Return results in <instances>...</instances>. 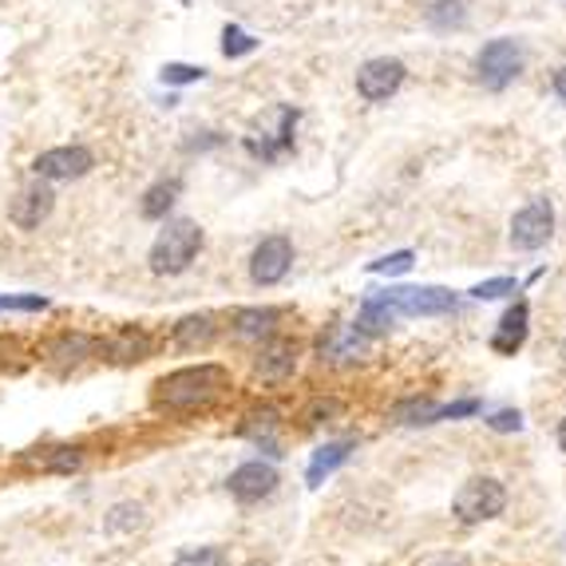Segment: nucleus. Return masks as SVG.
Wrapping results in <instances>:
<instances>
[{
  "label": "nucleus",
  "mask_w": 566,
  "mask_h": 566,
  "mask_svg": "<svg viewBox=\"0 0 566 566\" xmlns=\"http://www.w3.org/2000/svg\"><path fill=\"white\" fill-rule=\"evenodd\" d=\"M179 199H182V179L179 175H163V179H155L147 190H143L140 214L147 222H163V219H170V210L179 207Z\"/></svg>",
  "instance_id": "21"
},
{
  "label": "nucleus",
  "mask_w": 566,
  "mask_h": 566,
  "mask_svg": "<svg viewBox=\"0 0 566 566\" xmlns=\"http://www.w3.org/2000/svg\"><path fill=\"white\" fill-rule=\"evenodd\" d=\"M563 360H566V341H563Z\"/></svg>",
  "instance_id": "37"
},
{
  "label": "nucleus",
  "mask_w": 566,
  "mask_h": 566,
  "mask_svg": "<svg viewBox=\"0 0 566 566\" xmlns=\"http://www.w3.org/2000/svg\"><path fill=\"white\" fill-rule=\"evenodd\" d=\"M202 246H207V230L195 219H163V230L147 249V269L155 278H179L199 262Z\"/></svg>",
  "instance_id": "2"
},
{
  "label": "nucleus",
  "mask_w": 566,
  "mask_h": 566,
  "mask_svg": "<svg viewBox=\"0 0 566 566\" xmlns=\"http://www.w3.org/2000/svg\"><path fill=\"white\" fill-rule=\"evenodd\" d=\"M503 507H507V487L491 476L467 479L456 491V499H452V511H456L459 523H487V519L503 515Z\"/></svg>",
  "instance_id": "5"
},
{
  "label": "nucleus",
  "mask_w": 566,
  "mask_h": 566,
  "mask_svg": "<svg viewBox=\"0 0 566 566\" xmlns=\"http://www.w3.org/2000/svg\"><path fill=\"white\" fill-rule=\"evenodd\" d=\"M258 36H254V32H246L242 29V24H222V56H226V60H242V56H254V52H258Z\"/></svg>",
  "instance_id": "27"
},
{
  "label": "nucleus",
  "mask_w": 566,
  "mask_h": 566,
  "mask_svg": "<svg viewBox=\"0 0 566 566\" xmlns=\"http://www.w3.org/2000/svg\"><path fill=\"white\" fill-rule=\"evenodd\" d=\"M424 16H428V29L456 32V29H464L467 16H471V0H432Z\"/></svg>",
  "instance_id": "24"
},
{
  "label": "nucleus",
  "mask_w": 566,
  "mask_h": 566,
  "mask_svg": "<svg viewBox=\"0 0 566 566\" xmlns=\"http://www.w3.org/2000/svg\"><path fill=\"white\" fill-rule=\"evenodd\" d=\"M281 321H286V313L274 306H242L234 309V318H230V333L238 341H269L281 333Z\"/></svg>",
  "instance_id": "16"
},
{
  "label": "nucleus",
  "mask_w": 566,
  "mask_h": 566,
  "mask_svg": "<svg viewBox=\"0 0 566 566\" xmlns=\"http://www.w3.org/2000/svg\"><path fill=\"white\" fill-rule=\"evenodd\" d=\"M555 96H558V100L566 103V64H563V68L555 71Z\"/></svg>",
  "instance_id": "34"
},
{
  "label": "nucleus",
  "mask_w": 566,
  "mask_h": 566,
  "mask_svg": "<svg viewBox=\"0 0 566 566\" xmlns=\"http://www.w3.org/2000/svg\"><path fill=\"white\" fill-rule=\"evenodd\" d=\"M412 266H417V254H412V249H397V254H388V258L368 262V274H377V278H397V274H408Z\"/></svg>",
  "instance_id": "28"
},
{
  "label": "nucleus",
  "mask_w": 566,
  "mask_h": 566,
  "mask_svg": "<svg viewBox=\"0 0 566 566\" xmlns=\"http://www.w3.org/2000/svg\"><path fill=\"white\" fill-rule=\"evenodd\" d=\"M289 269H293V242L286 234H266L249 254V281L262 289L286 281Z\"/></svg>",
  "instance_id": "8"
},
{
  "label": "nucleus",
  "mask_w": 566,
  "mask_h": 566,
  "mask_svg": "<svg viewBox=\"0 0 566 566\" xmlns=\"http://www.w3.org/2000/svg\"><path fill=\"white\" fill-rule=\"evenodd\" d=\"M551 238H555V207L546 199L526 202L515 219H511V249H519V254L543 249Z\"/></svg>",
  "instance_id": "9"
},
{
  "label": "nucleus",
  "mask_w": 566,
  "mask_h": 566,
  "mask_svg": "<svg viewBox=\"0 0 566 566\" xmlns=\"http://www.w3.org/2000/svg\"><path fill=\"white\" fill-rule=\"evenodd\" d=\"M52 301L44 293H0V313H44Z\"/></svg>",
  "instance_id": "30"
},
{
  "label": "nucleus",
  "mask_w": 566,
  "mask_h": 566,
  "mask_svg": "<svg viewBox=\"0 0 566 566\" xmlns=\"http://www.w3.org/2000/svg\"><path fill=\"white\" fill-rule=\"evenodd\" d=\"M397 309L388 306L385 298H380L377 289H368L365 293V301H360V313H357V321H353V325L360 329V333H365V337H385L388 329L397 325Z\"/></svg>",
  "instance_id": "23"
},
{
  "label": "nucleus",
  "mask_w": 566,
  "mask_h": 566,
  "mask_svg": "<svg viewBox=\"0 0 566 566\" xmlns=\"http://www.w3.org/2000/svg\"><path fill=\"white\" fill-rule=\"evenodd\" d=\"M219 318L214 313H187L170 325V345L179 353H199V348H210L219 341Z\"/></svg>",
  "instance_id": "17"
},
{
  "label": "nucleus",
  "mask_w": 566,
  "mask_h": 566,
  "mask_svg": "<svg viewBox=\"0 0 566 566\" xmlns=\"http://www.w3.org/2000/svg\"><path fill=\"white\" fill-rule=\"evenodd\" d=\"M357 452V440H333V444H321L318 452H313V459H309V467H306V484L309 487H321L325 484L337 467H345L348 464V456Z\"/></svg>",
  "instance_id": "22"
},
{
  "label": "nucleus",
  "mask_w": 566,
  "mask_h": 566,
  "mask_svg": "<svg viewBox=\"0 0 566 566\" xmlns=\"http://www.w3.org/2000/svg\"><path fill=\"white\" fill-rule=\"evenodd\" d=\"M298 357H301V345L293 337H269L262 341L258 357H254V373L269 385H281V380L293 377V368H298Z\"/></svg>",
  "instance_id": "14"
},
{
  "label": "nucleus",
  "mask_w": 566,
  "mask_h": 566,
  "mask_svg": "<svg viewBox=\"0 0 566 566\" xmlns=\"http://www.w3.org/2000/svg\"><path fill=\"white\" fill-rule=\"evenodd\" d=\"M170 566H230V555L222 546H190Z\"/></svg>",
  "instance_id": "29"
},
{
  "label": "nucleus",
  "mask_w": 566,
  "mask_h": 566,
  "mask_svg": "<svg viewBox=\"0 0 566 566\" xmlns=\"http://www.w3.org/2000/svg\"><path fill=\"white\" fill-rule=\"evenodd\" d=\"M507 293H519L515 278H491V281H479V286L471 289V298L476 301H496V298H507Z\"/></svg>",
  "instance_id": "32"
},
{
  "label": "nucleus",
  "mask_w": 566,
  "mask_h": 566,
  "mask_svg": "<svg viewBox=\"0 0 566 566\" xmlns=\"http://www.w3.org/2000/svg\"><path fill=\"white\" fill-rule=\"evenodd\" d=\"M143 523H147V507L135 503V499L115 503L108 515H103V531H108V535H135Z\"/></svg>",
  "instance_id": "25"
},
{
  "label": "nucleus",
  "mask_w": 566,
  "mask_h": 566,
  "mask_svg": "<svg viewBox=\"0 0 566 566\" xmlns=\"http://www.w3.org/2000/svg\"><path fill=\"white\" fill-rule=\"evenodd\" d=\"M230 388H234L230 368L214 365V360H202V365L175 368V373L155 380L151 400H155L159 412H207V408H214L226 397Z\"/></svg>",
  "instance_id": "1"
},
{
  "label": "nucleus",
  "mask_w": 566,
  "mask_h": 566,
  "mask_svg": "<svg viewBox=\"0 0 566 566\" xmlns=\"http://www.w3.org/2000/svg\"><path fill=\"white\" fill-rule=\"evenodd\" d=\"M219 147H226V135L214 127L190 131L187 140H182V151H187V155H210V151H219Z\"/></svg>",
  "instance_id": "31"
},
{
  "label": "nucleus",
  "mask_w": 566,
  "mask_h": 566,
  "mask_svg": "<svg viewBox=\"0 0 566 566\" xmlns=\"http://www.w3.org/2000/svg\"><path fill=\"white\" fill-rule=\"evenodd\" d=\"M526 68V48L511 36H499V41H487L476 52V80L487 91H503L507 84L519 80V71Z\"/></svg>",
  "instance_id": "3"
},
{
  "label": "nucleus",
  "mask_w": 566,
  "mask_h": 566,
  "mask_svg": "<svg viewBox=\"0 0 566 566\" xmlns=\"http://www.w3.org/2000/svg\"><path fill=\"white\" fill-rule=\"evenodd\" d=\"M368 337L357 325H345V321H333L325 325V333L318 337V357L329 360V365H353V360L365 357Z\"/></svg>",
  "instance_id": "15"
},
{
  "label": "nucleus",
  "mask_w": 566,
  "mask_h": 566,
  "mask_svg": "<svg viewBox=\"0 0 566 566\" xmlns=\"http://www.w3.org/2000/svg\"><path fill=\"white\" fill-rule=\"evenodd\" d=\"M404 80H408V68L400 60H392V56H373V60H365L357 68V91L360 100L368 103L392 100L404 88Z\"/></svg>",
  "instance_id": "11"
},
{
  "label": "nucleus",
  "mask_w": 566,
  "mask_h": 566,
  "mask_svg": "<svg viewBox=\"0 0 566 566\" xmlns=\"http://www.w3.org/2000/svg\"><path fill=\"white\" fill-rule=\"evenodd\" d=\"M96 357L111 365H143L155 357V333L143 325H120L108 337H96Z\"/></svg>",
  "instance_id": "7"
},
{
  "label": "nucleus",
  "mask_w": 566,
  "mask_h": 566,
  "mask_svg": "<svg viewBox=\"0 0 566 566\" xmlns=\"http://www.w3.org/2000/svg\"><path fill=\"white\" fill-rule=\"evenodd\" d=\"M84 447L80 444H52V447H32L24 464L36 467V471H48V476H71L84 467Z\"/></svg>",
  "instance_id": "19"
},
{
  "label": "nucleus",
  "mask_w": 566,
  "mask_h": 566,
  "mask_svg": "<svg viewBox=\"0 0 566 566\" xmlns=\"http://www.w3.org/2000/svg\"><path fill=\"white\" fill-rule=\"evenodd\" d=\"M558 447H563V452H566V420H563V424H558Z\"/></svg>",
  "instance_id": "35"
},
{
  "label": "nucleus",
  "mask_w": 566,
  "mask_h": 566,
  "mask_svg": "<svg viewBox=\"0 0 566 566\" xmlns=\"http://www.w3.org/2000/svg\"><path fill=\"white\" fill-rule=\"evenodd\" d=\"M281 476L274 464H262V459H249V464L234 467L226 479V491L238 503H262V499H269L274 491H278Z\"/></svg>",
  "instance_id": "13"
},
{
  "label": "nucleus",
  "mask_w": 566,
  "mask_h": 566,
  "mask_svg": "<svg viewBox=\"0 0 566 566\" xmlns=\"http://www.w3.org/2000/svg\"><path fill=\"white\" fill-rule=\"evenodd\" d=\"M207 76H210V71L202 68V64H187V60H167L159 68V84H163V88H175V91L190 88V84H202Z\"/></svg>",
  "instance_id": "26"
},
{
  "label": "nucleus",
  "mask_w": 566,
  "mask_h": 566,
  "mask_svg": "<svg viewBox=\"0 0 566 566\" xmlns=\"http://www.w3.org/2000/svg\"><path fill=\"white\" fill-rule=\"evenodd\" d=\"M526 333H531V306H526V301H515V306L503 313L496 333H491V348L503 353V357H515L519 348H523Z\"/></svg>",
  "instance_id": "20"
},
{
  "label": "nucleus",
  "mask_w": 566,
  "mask_h": 566,
  "mask_svg": "<svg viewBox=\"0 0 566 566\" xmlns=\"http://www.w3.org/2000/svg\"><path fill=\"white\" fill-rule=\"evenodd\" d=\"M479 400H459V404H432V400H404L397 408V420L408 428L420 424H436V420H459V417H476Z\"/></svg>",
  "instance_id": "18"
},
{
  "label": "nucleus",
  "mask_w": 566,
  "mask_h": 566,
  "mask_svg": "<svg viewBox=\"0 0 566 566\" xmlns=\"http://www.w3.org/2000/svg\"><path fill=\"white\" fill-rule=\"evenodd\" d=\"M41 357H44V365L56 368L60 377H68V373H76V368L88 365V360L96 357V337L84 333V329H64V333L44 341Z\"/></svg>",
  "instance_id": "12"
},
{
  "label": "nucleus",
  "mask_w": 566,
  "mask_h": 566,
  "mask_svg": "<svg viewBox=\"0 0 566 566\" xmlns=\"http://www.w3.org/2000/svg\"><path fill=\"white\" fill-rule=\"evenodd\" d=\"M56 210V187L32 175L29 187H21L9 202V222L16 230H41Z\"/></svg>",
  "instance_id": "10"
},
{
  "label": "nucleus",
  "mask_w": 566,
  "mask_h": 566,
  "mask_svg": "<svg viewBox=\"0 0 566 566\" xmlns=\"http://www.w3.org/2000/svg\"><path fill=\"white\" fill-rule=\"evenodd\" d=\"M179 4H182V9H187V4H190V0H179Z\"/></svg>",
  "instance_id": "36"
},
{
  "label": "nucleus",
  "mask_w": 566,
  "mask_h": 566,
  "mask_svg": "<svg viewBox=\"0 0 566 566\" xmlns=\"http://www.w3.org/2000/svg\"><path fill=\"white\" fill-rule=\"evenodd\" d=\"M96 170V151L88 143H60V147H48L32 159V175L44 182H76L84 175Z\"/></svg>",
  "instance_id": "4"
},
{
  "label": "nucleus",
  "mask_w": 566,
  "mask_h": 566,
  "mask_svg": "<svg viewBox=\"0 0 566 566\" xmlns=\"http://www.w3.org/2000/svg\"><path fill=\"white\" fill-rule=\"evenodd\" d=\"M487 424L496 428V432H519V428H523V417H519L515 408H503V412H496Z\"/></svg>",
  "instance_id": "33"
},
{
  "label": "nucleus",
  "mask_w": 566,
  "mask_h": 566,
  "mask_svg": "<svg viewBox=\"0 0 566 566\" xmlns=\"http://www.w3.org/2000/svg\"><path fill=\"white\" fill-rule=\"evenodd\" d=\"M377 293L397 309V318H440L456 309V293L440 286H388Z\"/></svg>",
  "instance_id": "6"
}]
</instances>
